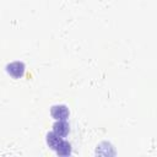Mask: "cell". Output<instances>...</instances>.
Returning <instances> with one entry per match:
<instances>
[{
  "label": "cell",
  "instance_id": "cell-1",
  "mask_svg": "<svg viewBox=\"0 0 157 157\" xmlns=\"http://www.w3.org/2000/svg\"><path fill=\"white\" fill-rule=\"evenodd\" d=\"M6 71L12 77L18 78L25 74V65L21 61H13V63H11L6 66Z\"/></svg>",
  "mask_w": 157,
  "mask_h": 157
},
{
  "label": "cell",
  "instance_id": "cell-2",
  "mask_svg": "<svg viewBox=\"0 0 157 157\" xmlns=\"http://www.w3.org/2000/svg\"><path fill=\"white\" fill-rule=\"evenodd\" d=\"M50 114L54 119L56 120H66L69 117V109L66 105L64 104H59V105H53L50 109Z\"/></svg>",
  "mask_w": 157,
  "mask_h": 157
},
{
  "label": "cell",
  "instance_id": "cell-3",
  "mask_svg": "<svg viewBox=\"0 0 157 157\" xmlns=\"http://www.w3.org/2000/svg\"><path fill=\"white\" fill-rule=\"evenodd\" d=\"M63 139H61V136H59V135H56L54 131H52V132H49L48 135H47V144H48V146L52 148V150H54V151H56L59 147H60V145L63 144Z\"/></svg>",
  "mask_w": 157,
  "mask_h": 157
},
{
  "label": "cell",
  "instance_id": "cell-4",
  "mask_svg": "<svg viewBox=\"0 0 157 157\" xmlns=\"http://www.w3.org/2000/svg\"><path fill=\"white\" fill-rule=\"evenodd\" d=\"M69 124L65 121V120H58L54 125H53V131L56 134V135H59V136H61V137H65L67 134H69Z\"/></svg>",
  "mask_w": 157,
  "mask_h": 157
},
{
  "label": "cell",
  "instance_id": "cell-5",
  "mask_svg": "<svg viewBox=\"0 0 157 157\" xmlns=\"http://www.w3.org/2000/svg\"><path fill=\"white\" fill-rule=\"evenodd\" d=\"M58 155H60V156H67V155H70L71 153V145L67 142V141H63V144L60 145V147L55 151Z\"/></svg>",
  "mask_w": 157,
  "mask_h": 157
}]
</instances>
